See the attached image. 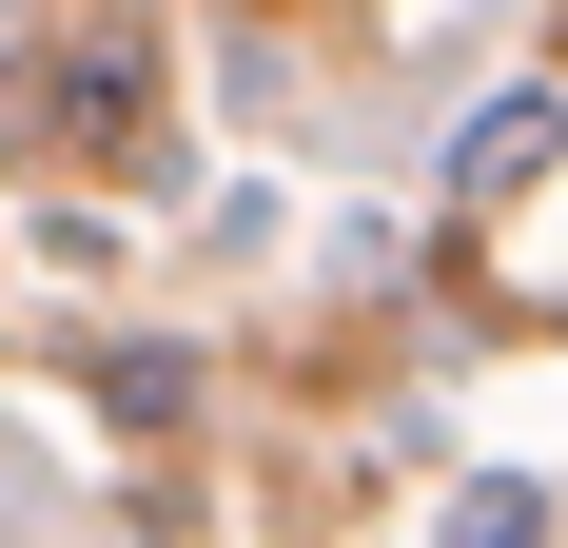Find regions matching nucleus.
<instances>
[{
	"label": "nucleus",
	"mask_w": 568,
	"mask_h": 548,
	"mask_svg": "<svg viewBox=\"0 0 568 548\" xmlns=\"http://www.w3.org/2000/svg\"><path fill=\"white\" fill-rule=\"evenodd\" d=\"M138 79H158V59H138V40L99 20V40H79V59L40 79V99H20V138H40V158H118V138H138Z\"/></svg>",
	"instance_id": "f257e3e1"
},
{
	"label": "nucleus",
	"mask_w": 568,
	"mask_h": 548,
	"mask_svg": "<svg viewBox=\"0 0 568 548\" xmlns=\"http://www.w3.org/2000/svg\"><path fill=\"white\" fill-rule=\"evenodd\" d=\"M549 158H568V99H490V118L452 138V196L490 216V196H510V176H549Z\"/></svg>",
	"instance_id": "f03ea898"
},
{
	"label": "nucleus",
	"mask_w": 568,
	"mask_h": 548,
	"mask_svg": "<svg viewBox=\"0 0 568 548\" xmlns=\"http://www.w3.org/2000/svg\"><path fill=\"white\" fill-rule=\"evenodd\" d=\"M432 548H549V490L490 470V490H452V529H432Z\"/></svg>",
	"instance_id": "7ed1b4c3"
}]
</instances>
